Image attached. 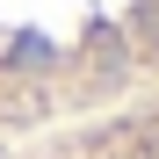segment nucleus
<instances>
[{"label":"nucleus","mask_w":159,"mask_h":159,"mask_svg":"<svg viewBox=\"0 0 159 159\" xmlns=\"http://www.w3.org/2000/svg\"><path fill=\"white\" fill-rule=\"evenodd\" d=\"M36 159H159V87L116 101V109H94Z\"/></svg>","instance_id":"nucleus-1"}]
</instances>
